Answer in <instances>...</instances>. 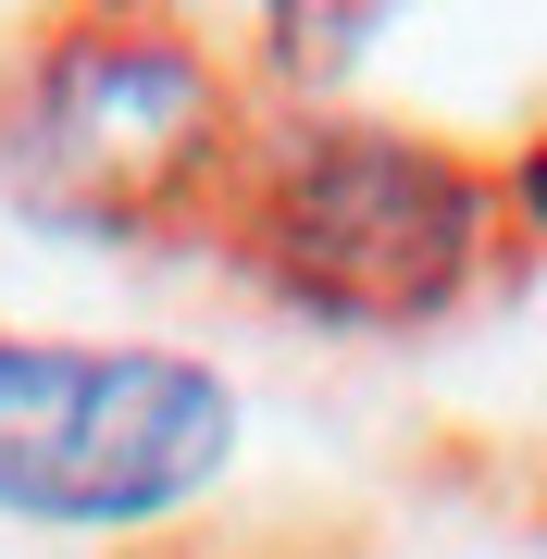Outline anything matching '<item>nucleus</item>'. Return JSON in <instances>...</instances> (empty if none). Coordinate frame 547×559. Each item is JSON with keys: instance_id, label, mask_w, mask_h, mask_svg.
<instances>
[{"instance_id": "1", "label": "nucleus", "mask_w": 547, "mask_h": 559, "mask_svg": "<svg viewBox=\"0 0 547 559\" xmlns=\"http://www.w3.org/2000/svg\"><path fill=\"white\" fill-rule=\"evenodd\" d=\"M237 460V385L187 348L0 336V510L50 535L163 522Z\"/></svg>"}, {"instance_id": "3", "label": "nucleus", "mask_w": 547, "mask_h": 559, "mask_svg": "<svg viewBox=\"0 0 547 559\" xmlns=\"http://www.w3.org/2000/svg\"><path fill=\"white\" fill-rule=\"evenodd\" d=\"M224 138V87L187 38L150 25H50L0 100V175L50 224H138Z\"/></svg>"}, {"instance_id": "2", "label": "nucleus", "mask_w": 547, "mask_h": 559, "mask_svg": "<svg viewBox=\"0 0 547 559\" xmlns=\"http://www.w3.org/2000/svg\"><path fill=\"white\" fill-rule=\"evenodd\" d=\"M262 274L324 323H424L486 261V187L473 162L399 124H299L262 162Z\"/></svg>"}, {"instance_id": "4", "label": "nucleus", "mask_w": 547, "mask_h": 559, "mask_svg": "<svg viewBox=\"0 0 547 559\" xmlns=\"http://www.w3.org/2000/svg\"><path fill=\"white\" fill-rule=\"evenodd\" d=\"M523 212H535V224H547V138H535V150H523Z\"/></svg>"}]
</instances>
